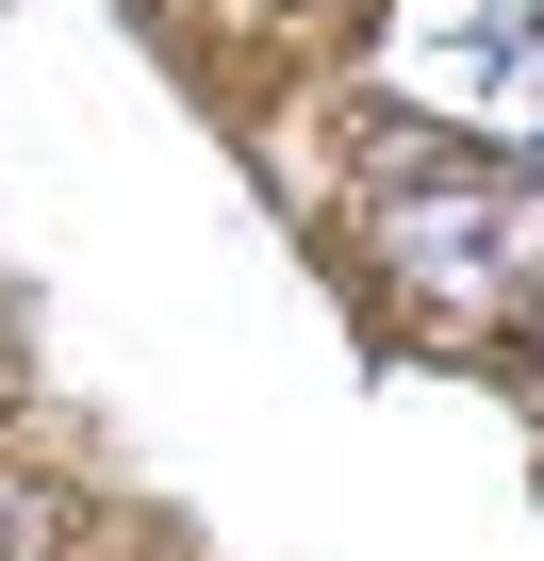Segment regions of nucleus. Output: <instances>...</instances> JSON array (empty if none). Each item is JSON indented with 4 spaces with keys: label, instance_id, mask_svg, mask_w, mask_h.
Here are the masks:
<instances>
[{
    "label": "nucleus",
    "instance_id": "nucleus-1",
    "mask_svg": "<svg viewBox=\"0 0 544 561\" xmlns=\"http://www.w3.org/2000/svg\"><path fill=\"white\" fill-rule=\"evenodd\" d=\"M380 264L429 314H528L544 298V198L528 182H413L380 215Z\"/></svg>",
    "mask_w": 544,
    "mask_h": 561
}]
</instances>
